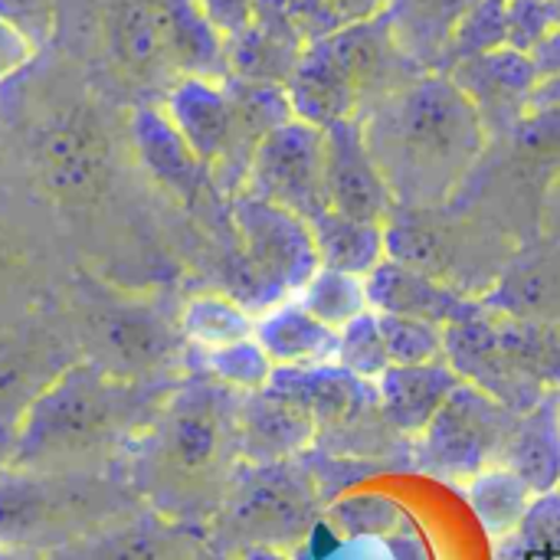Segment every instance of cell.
I'll return each instance as SVG.
<instances>
[{
	"label": "cell",
	"mask_w": 560,
	"mask_h": 560,
	"mask_svg": "<svg viewBox=\"0 0 560 560\" xmlns=\"http://www.w3.org/2000/svg\"><path fill=\"white\" fill-rule=\"evenodd\" d=\"M397 210H443L486 148L476 102L443 75H417L358 115Z\"/></svg>",
	"instance_id": "1"
},
{
	"label": "cell",
	"mask_w": 560,
	"mask_h": 560,
	"mask_svg": "<svg viewBox=\"0 0 560 560\" xmlns=\"http://www.w3.org/2000/svg\"><path fill=\"white\" fill-rule=\"evenodd\" d=\"M138 410V387L102 364L62 368L16 423L10 466L30 472H92Z\"/></svg>",
	"instance_id": "2"
},
{
	"label": "cell",
	"mask_w": 560,
	"mask_h": 560,
	"mask_svg": "<svg viewBox=\"0 0 560 560\" xmlns=\"http://www.w3.org/2000/svg\"><path fill=\"white\" fill-rule=\"evenodd\" d=\"M236 390L217 381H190L161 407L148 450L144 482L167 512L203 495L226 469L236 446Z\"/></svg>",
	"instance_id": "3"
},
{
	"label": "cell",
	"mask_w": 560,
	"mask_h": 560,
	"mask_svg": "<svg viewBox=\"0 0 560 560\" xmlns=\"http://www.w3.org/2000/svg\"><path fill=\"white\" fill-rule=\"evenodd\" d=\"M118 518V499L92 472H0V548L36 551L102 532Z\"/></svg>",
	"instance_id": "4"
},
{
	"label": "cell",
	"mask_w": 560,
	"mask_h": 560,
	"mask_svg": "<svg viewBox=\"0 0 560 560\" xmlns=\"http://www.w3.org/2000/svg\"><path fill=\"white\" fill-rule=\"evenodd\" d=\"M233 226L240 233L246 276L259 289L262 305L289 302L322 269L312 226L276 203L240 194L233 200Z\"/></svg>",
	"instance_id": "5"
},
{
	"label": "cell",
	"mask_w": 560,
	"mask_h": 560,
	"mask_svg": "<svg viewBox=\"0 0 560 560\" xmlns=\"http://www.w3.org/2000/svg\"><path fill=\"white\" fill-rule=\"evenodd\" d=\"M371 26L374 23H361L341 36L322 39L295 59L285 95L295 118L315 128L358 118L354 108L371 82L368 75L377 72V59L384 56Z\"/></svg>",
	"instance_id": "6"
},
{
	"label": "cell",
	"mask_w": 560,
	"mask_h": 560,
	"mask_svg": "<svg viewBox=\"0 0 560 560\" xmlns=\"http://www.w3.org/2000/svg\"><path fill=\"white\" fill-rule=\"evenodd\" d=\"M243 194L276 203L305 223L331 210L325 187V131L302 118L276 125L249 158Z\"/></svg>",
	"instance_id": "7"
},
{
	"label": "cell",
	"mask_w": 560,
	"mask_h": 560,
	"mask_svg": "<svg viewBox=\"0 0 560 560\" xmlns=\"http://www.w3.org/2000/svg\"><path fill=\"white\" fill-rule=\"evenodd\" d=\"M312 522V492L285 466H249L230 489L226 528L243 541V548L266 545L282 548L299 541Z\"/></svg>",
	"instance_id": "8"
},
{
	"label": "cell",
	"mask_w": 560,
	"mask_h": 560,
	"mask_svg": "<svg viewBox=\"0 0 560 560\" xmlns=\"http://www.w3.org/2000/svg\"><path fill=\"white\" fill-rule=\"evenodd\" d=\"M36 171L43 187L69 203L92 200L112 174V141L89 105H72L36 135Z\"/></svg>",
	"instance_id": "9"
},
{
	"label": "cell",
	"mask_w": 560,
	"mask_h": 560,
	"mask_svg": "<svg viewBox=\"0 0 560 560\" xmlns=\"http://www.w3.org/2000/svg\"><path fill=\"white\" fill-rule=\"evenodd\" d=\"M502 443H509L502 410L489 397L466 387H459L423 430L427 466L440 476L466 482L479 476L486 466H495L492 456Z\"/></svg>",
	"instance_id": "10"
},
{
	"label": "cell",
	"mask_w": 560,
	"mask_h": 560,
	"mask_svg": "<svg viewBox=\"0 0 560 560\" xmlns=\"http://www.w3.org/2000/svg\"><path fill=\"white\" fill-rule=\"evenodd\" d=\"M92 341L102 368L118 377L151 374L180 354V325L144 302H115L92 315Z\"/></svg>",
	"instance_id": "11"
},
{
	"label": "cell",
	"mask_w": 560,
	"mask_h": 560,
	"mask_svg": "<svg viewBox=\"0 0 560 560\" xmlns=\"http://www.w3.org/2000/svg\"><path fill=\"white\" fill-rule=\"evenodd\" d=\"M325 131V187L328 207L358 223L387 226L397 203L377 174L358 118H341Z\"/></svg>",
	"instance_id": "12"
},
{
	"label": "cell",
	"mask_w": 560,
	"mask_h": 560,
	"mask_svg": "<svg viewBox=\"0 0 560 560\" xmlns=\"http://www.w3.org/2000/svg\"><path fill=\"white\" fill-rule=\"evenodd\" d=\"M368 302L377 315H400L430 322L436 328L443 325H466L482 315L486 302L469 299L466 292L410 269L397 259H384L368 279Z\"/></svg>",
	"instance_id": "13"
},
{
	"label": "cell",
	"mask_w": 560,
	"mask_h": 560,
	"mask_svg": "<svg viewBox=\"0 0 560 560\" xmlns=\"http://www.w3.org/2000/svg\"><path fill=\"white\" fill-rule=\"evenodd\" d=\"M164 115L207 167L226 164L233 151L243 144L233 92L217 85L213 79H177L164 98Z\"/></svg>",
	"instance_id": "14"
},
{
	"label": "cell",
	"mask_w": 560,
	"mask_h": 560,
	"mask_svg": "<svg viewBox=\"0 0 560 560\" xmlns=\"http://www.w3.org/2000/svg\"><path fill=\"white\" fill-rule=\"evenodd\" d=\"M315 423L269 390L243 394L236 410V446L249 466L285 463L312 440Z\"/></svg>",
	"instance_id": "15"
},
{
	"label": "cell",
	"mask_w": 560,
	"mask_h": 560,
	"mask_svg": "<svg viewBox=\"0 0 560 560\" xmlns=\"http://www.w3.org/2000/svg\"><path fill=\"white\" fill-rule=\"evenodd\" d=\"M108 43L118 66L135 79L158 82L177 69L158 0H115L108 13Z\"/></svg>",
	"instance_id": "16"
},
{
	"label": "cell",
	"mask_w": 560,
	"mask_h": 560,
	"mask_svg": "<svg viewBox=\"0 0 560 560\" xmlns=\"http://www.w3.org/2000/svg\"><path fill=\"white\" fill-rule=\"evenodd\" d=\"M256 341L276 371H312L338 361V331L322 325L299 302H282L259 315Z\"/></svg>",
	"instance_id": "17"
},
{
	"label": "cell",
	"mask_w": 560,
	"mask_h": 560,
	"mask_svg": "<svg viewBox=\"0 0 560 560\" xmlns=\"http://www.w3.org/2000/svg\"><path fill=\"white\" fill-rule=\"evenodd\" d=\"M131 141L144 164V171L174 197L194 200L207 164L194 154V148L184 141V135L171 125L164 108H138L131 115Z\"/></svg>",
	"instance_id": "18"
},
{
	"label": "cell",
	"mask_w": 560,
	"mask_h": 560,
	"mask_svg": "<svg viewBox=\"0 0 560 560\" xmlns=\"http://www.w3.org/2000/svg\"><path fill=\"white\" fill-rule=\"evenodd\" d=\"M456 390L459 374L450 371L443 361L420 368H390L374 384L377 404L384 407L387 420L404 433H423Z\"/></svg>",
	"instance_id": "19"
},
{
	"label": "cell",
	"mask_w": 560,
	"mask_h": 560,
	"mask_svg": "<svg viewBox=\"0 0 560 560\" xmlns=\"http://www.w3.org/2000/svg\"><path fill=\"white\" fill-rule=\"evenodd\" d=\"M194 538L167 515H131L95 532L75 560H194Z\"/></svg>",
	"instance_id": "20"
},
{
	"label": "cell",
	"mask_w": 560,
	"mask_h": 560,
	"mask_svg": "<svg viewBox=\"0 0 560 560\" xmlns=\"http://www.w3.org/2000/svg\"><path fill=\"white\" fill-rule=\"evenodd\" d=\"M266 390L299 407L312 423H318V420L348 417L368 394V381H358L331 364L312 371H272Z\"/></svg>",
	"instance_id": "21"
},
{
	"label": "cell",
	"mask_w": 560,
	"mask_h": 560,
	"mask_svg": "<svg viewBox=\"0 0 560 560\" xmlns=\"http://www.w3.org/2000/svg\"><path fill=\"white\" fill-rule=\"evenodd\" d=\"M318 249V262L325 269L351 272L368 279L387 259V236L377 223H358L335 210H325L318 220L308 223Z\"/></svg>",
	"instance_id": "22"
},
{
	"label": "cell",
	"mask_w": 560,
	"mask_h": 560,
	"mask_svg": "<svg viewBox=\"0 0 560 560\" xmlns=\"http://www.w3.org/2000/svg\"><path fill=\"white\" fill-rule=\"evenodd\" d=\"M535 489L505 463L486 466L479 476H472L466 482V499L472 515L479 518L482 532L489 538H509L518 532V525L525 522L532 502H535Z\"/></svg>",
	"instance_id": "23"
},
{
	"label": "cell",
	"mask_w": 560,
	"mask_h": 560,
	"mask_svg": "<svg viewBox=\"0 0 560 560\" xmlns=\"http://www.w3.org/2000/svg\"><path fill=\"white\" fill-rule=\"evenodd\" d=\"M180 335L184 341L203 354V351H220V348H233L243 341L256 338V318L253 312L226 295L217 292H203L187 299V305L180 308Z\"/></svg>",
	"instance_id": "24"
},
{
	"label": "cell",
	"mask_w": 560,
	"mask_h": 560,
	"mask_svg": "<svg viewBox=\"0 0 560 560\" xmlns=\"http://www.w3.org/2000/svg\"><path fill=\"white\" fill-rule=\"evenodd\" d=\"M295 302L315 315L322 325H328L331 331H345L351 322H358L364 312H371V302H368V282L361 276H351V272H338V269H318L305 289L295 295Z\"/></svg>",
	"instance_id": "25"
},
{
	"label": "cell",
	"mask_w": 560,
	"mask_h": 560,
	"mask_svg": "<svg viewBox=\"0 0 560 560\" xmlns=\"http://www.w3.org/2000/svg\"><path fill=\"white\" fill-rule=\"evenodd\" d=\"M466 0H394L390 36L400 52L430 56L453 30Z\"/></svg>",
	"instance_id": "26"
},
{
	"label": "cell",
	"mask_w": 560,
	"mask_h": 560,
	"mask_svg": "<svg viewBox=\"0 0 560 560\" xmlns=\"http://www.w3.org/2000/svg\"><path fill=\"white\" fill-rule=\"evenodd\" d=\"M197 364L207 371L210 381L236 390V394H256L266 390L269 377H272V361L266 358V351L259 348V341H243L233 348H220V351H203L197 354Z\"/></svg>",
	"instance_id": "27"
},
{
	"label": "cell",
	"mask_w": 560,
	"mask_h": 560,
	"mask_svg": "<svg viewBox=\"0 0 560 560\" xmlns=\"http://www.w3.org/2000/svg\"><path fill=\"white\" fill-rule=\"evenodd\" d=\"M377 328H381V341H384L390 368H420V364H433L443 358V348H446L443 328L430 322L377 315Z\"/></svg>",
	"instance_id": "28"
},
{
	"label": "cell",
	"mask_w": 560,
	"mask_h": 560,
	"mask_svg": "<svg viewBox=\"0 0 560 560\" xmlns=\"http://www.w3.org/2000/svg\"><path fill=\"white\" fill-rule=\"evenodd\" d=\"M335 368H341L351 377L368 381V384H377L381 374L390 371V361H387L374 312H364L358 322H351L338 335V361H335Z\"/></svg>",
	"instance_id": "29"
},
{
	"label": "cell",
	"mask_w": 560,
	"mask_h": 560,
	"mask_svg": "<svg viewBox=\"0 0 560 560\" xmlns=\"http://www.w3.org/2000/svg\"><path fill=\"white\" fill-rule=\"evenodd\" d=\"M522 541L535 551H560V492H541L535 495L525 522L518 525Z\"/></svg>",
	"instance_id": "30"
},
{
	"label": "cell",
	"mask_w": 560,
	"mask_h": 560,
	"mask_svg": "<svg viewBox=\"0 0 560 560\" xmlns=\"http://www.w3.org/2000/svg\"><path fill=\"white\" fill-rule=\"evenodd\" d=\"M0 20L20 30L33 46H43L56 26V0H0Z\"/></svg>",
	"instance_id": "31"
},
{
	"label": "cell",
	"mask_w": 560,
	"mask_h": 560,
	"mask_svg": "<svg viewBox=\"0 0 560 560\" xmlns=\"http://www.w3.org/2000/svg\"><path fill=\"white\" fill-rule=\"evenodd\" d=\"M203 16L217 26L220 36L236 39L253 23V0H197Z\"/></svg>",
	"instance_id": "32"
},
{
	"label": "cell",
	"mask_w": 560,
	"mask_h": 560,
	"mask_svg": "<svg viewBox=\"0 0 560 560\" xmlns=\"http://www.w3.org/2000/svg\"><path fill=\"white\" fill-rule=\"evenodd\" d=\"M33 52H36V46L20 30H13L7 20H0V82L10 79L13 72H20L33 59Z\"/></svg>",
	"instance_id": "33"
},
{
	"label": "cell",
	"mask_w": 560,
	"mask_h": 560,
	"mask_svg": "<svg viewBox=\"0 0 560 560\" xmlns=\"http://www.w3.org/2000/svg\"><path fill=\"white\" fill-rule=\"evenodd\" d=\"M541 236L545 243L560 249V174L548 184L545 200H541Z\"/></svg>",
	"instance_id": "34"
},
{
	"label": "cell",
	"mask_w": 560,
	"mask_h": 560,
	"mask_svg": "<svg viewBox=\"0 0 560 560\" xmlns=\"http://www.w3.org/2000/svg\"><path fill=\"white\" fill-rule=\"evenodd\" d=\"M23 266V253H20V246L13 243V236L10 233H3L0 230V279H7L10 272H16Z\"/></svg>",
	"instance_id": "35"
},
{
	"label": "cell",
	"mask_w": 560,
	"mask_h": 560,
	"mask_svg": "<svg viewBox=\"0 0 560 560\" xmlns=\"http://www.w3.org/2000/svg\"><path fill=\"white\" fill-rule=\"evenodd\" d=\"M236 560H292L282 548H266V545H253V548H243Z\"/></svg>",
	"instance_id": "36"
},
{
	"label": "cell",
	"mask_w": 560,
	"mask_h": 560,
	"mask_svg": "<svg viewBox=\"0 0 560 560\" xmlns=\"http://www.w3.org/2000/svg\"><path fill=\"white\" fill-rule=\"evenodd\" d=\"M331 3L345 13H368V7H371V0H331Z\"/></svg>",
	"instance_id": "37"
},
{
	"label": "cell",
	"mask_w": 560,
	"mask_h": 560,
	"mask_svg": "<svg viewBox=\"0 0 560 560\" xmlns=\"http://www.w3.org/2000/svg\"><path fill=\"white\" fill-rule=\"evenodd\" d=\"M558 433H560V404H558Z\"/></svg>",
	"instance_id": "38"
},
{
	"label": "cell",
	"mask_w": 560,
	"mask_h": 560,
	"mask_svg": "<svg viewBox=\"0 0 560 560\" xmlns=\"http://www.w3.org/2000/svg\"><path fill=\"white\" fill-rule=\"evenodd\" d=\"M194 560H197V558H194Z\"/></svg>",
	"instance_id": "39"
}]
</instances>
